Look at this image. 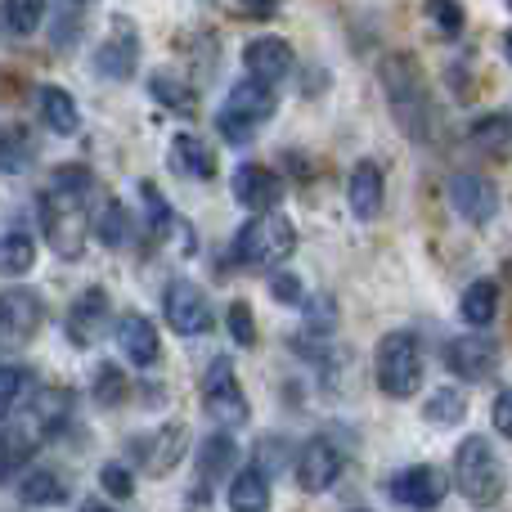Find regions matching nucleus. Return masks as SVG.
<instances>
[{"instance_id":"obj_1","label":"nucleus","mask_w":512,"mask_h":512,"mask_svg":"<svg viewBox=\"0 0 512 512\" xmlns=\"http://www.w3.org/2000/svg\"><path fill=\"white\" fill-rule=\"evenodd\" d=\"M378 77H382V95H387L400 131L414 135V140H427V135H432V104H427L423 68H418L409 54H387Z\"/></svg>"},{"instance_id":"obj_2","label":"nucleus","mask_w":512,"mask_h":512,"mask_svg":"<svg viewBox=\"0 0 512 512\" xmlns=\"http://www.w3.org/2000/svg\"><path fill=\"white\" fill-rule=\"evenodd\" d=\"M504 481H508V472L486 436H468V441L454 450V486L463 490L468 504H499Z\"/></svg>"},{"instance_id":"obj_3","label":"nucleus","mask_w":512,"mask_h":512,"mask_svg":"<svg viewBox=\"0 0 512 512\" xmlns=\"http://www.w3.org/2000/svg\"><path fill=\"white\" fill-rule=\"evenodd\" d=\"M373 373H378V387L387 396H414L423 387V342H418V333L396 328V333L382 337L378 355H373Z\"/></svg>"},{"instance_id":"obj_4","label":"nucleus","mask_w":512,"mask_h":512,"mask_svg":"<svg viewBox=\"0 0 512 512\" xmlns=\"http://www.w3.org/2000/svg\"><path fill=\"white\" fill-rule=\"evenodd\" d=\"M41 230H45V243L54 248V256L77 261V256L86 252V234H90L86 194H63V189H50V194L41 198Z\"/></svg>"},{"instance_id":"obj_5","label":"nucleus","mask_w":512,"mask_h":512,"mask_svg":"<svg viewBox=\"0 0 512 512\" xmlns=\"http://www.w3.org/2000/svg\"><path fill=\"white\" fill-rule=\"evenodd\" d=\"M292 248H297V230L279 212H256L234 239V256L243 265H279L292 256Z\"/></svg>"},{"instance_id":"obj_6","label":"nucleus","mask_w":512,"mask_h":512,"mask_svg":"<svg viewBox=\"0 0 512 512\" xmlns=\"http://www.w3.org/2000/svg\"><path fill=\"white\" fill-rule=\"evenodd\" d=\"M203 405H207V414H212L221 427H243L252 418L248 396H243V387H239V378H234L230 360H212V369L203 373Z\"/></svg>"},{"instance_id":"obj_7","label":"nucleus","mask_w":512,"mask_h":512,"mask_svg":"<svg viewBox=\"0 0 512 512\" xmlns=\"http://www.w3.org/2000/svg\"><path fill=\"white\" fill-rule=\"evenodd\" d=\"M162 310H167V324L185 337H207L212 333V301L198 283L189 279H171L162 292Z\"/></svg>"},{"instance_id":"obj_8","label":"nucleus","mask_w":512,"mask_h":512,"mask_svg":"<svg viewBox=\"0 0 512 512\" xmlns=\"http://www.w3.org/2000/svg\"><path fill=\"white\" fill-rule=\"evenodd\" d=\"M445 369L463 382H481L499 369V346L490 337H450L445 342Z\"/></svg>"},{"instance_id":"obj_9","label":"nucleus","mask_w":512,"mask_h":512,"mask_svg":"<svg viewBox=\"0 0 512 512\" xmlns=\"http://www.w3.org/2000/svg\"><path fill=\"white\" fill-rule=\"evenodd\" d=\"M185 445H189V427L167 423L162 432L135 436V441H131V459L140 463L144 472H171L180 463V454H185Z\"/></svg>"},{"instance_id":"obj_10","label":"nucleus","mask_w":512,"mask_h":512,"mask_svg":"<svg viewBox=\"0 0 512 512\" xmlns=\"http://www.w3.org/2000/svg\"><path fill=\"white\" fill-rule=\"evenodd\" d=\"M445 194H450V207H454V212H459L468 225H486V221H495V212H499L495 185H490L486 176H472V171L454 176Z\"/></svg>"},{"instance_id":"obj_11","label":"nucleus","mask_w":512,"mask_h":512,"mask_svg":"<svg viewBox=\"0 0 512 512\" xmlns=\"http://www.w3.org/2000/svg\"><path fill=\"white\" fill-rule=\"evenodd\" d=\"M135 63H140V36H135V27L126 18H117L108 41L95 50V72L108 81H126L135 72Z\"/></svg>"},{"instance_id":"obj_12","label":"nucleus","mask_w":512,"mask_h":512,"mask_svg":"<svg viewBox=\"0 0 512 512\" xmlns=\"http://www.w3.org/2000/svg\"><path fill=\"white\" fill-rule=\"evenodd\" d=\"M445 490H450L445 472L427 468V463L405 468V472H396V477H391V499H396L400 508H436L445 499Z\"/></svg>"},{"instance_id":"obj_13","label":"nucleus","mask_w":512,"mask_h":512,"mask_svg":"<svg viewBox=\"0 0 512 512\" xmlns=\"http://www.w3.org/2000/svg\"><path fill=\"white\" fill-rule=\"evenodd\" d=\"M41 297L27 288H9L0 292V337L5 342H27L41 328Z\"/></svg>"},{"instance_id":"obj_14","label":"nucleus","mask_w":512,"mask_h":512,"mask_svg":"<svg viewBox=\"0 0 512 512\" xmlns=\"http://www.w3.org/2000/svg\"><path fill=\"white\" fill-rule=\"evenodd\" d=\"M337 477H342V454H337V445L310 441L297 459V486L306 490V495H324Z\"/></svg>"},{"instance_id":"obj_15","label":"nucleus","mask_w":512,"mask_h":512,"mask_svg":"<svg viewBox=\"0 0 512 512\" xmlns=\"http://www.w3.org/2000/svg\"><path fill=\"white\" fill-rule=\"evenodd\" d=\"M117 346H122V355L135 364V369H153L162 355V342H158V328H153V319L144 315H122L117 319Z\"/></svg>"},{"instance_id":"obj_16","label":"nucleus","mask_w":512,"mask_h":512,"mask_svg":"<svg viewBox=\"0 0 512 512\" xmlns=\"http://www.w3.org/2000/svg\"><path fill=\"white\" fill-rule=\"evenodd\" d=\"M243 68H248V77L274 86V81H283L292 72V45L283 36H256L243 50Z\"/></svg>"},{"instance_id":"obj_17","label":"nucleus","mask_w":512,"mask_h":512,"mask_svg":"<svg viewBox=\"0 0 512 512\" xmlns=\"http://www.w3.org/2000/svg\"><path fill=\"white\" fill-rule=\"evenodd\" d=\"M234 198H239L248 212H274L283 198V180L274 176L270 167H256V162H248V167L234 171Z\"/></svg>"},{"instance_id":"obj_18","label":"nucleus","mask_w":512,"mask_h":512,"mask_svg":"<svg viewBox=\"0 0 512 512\" xmlns=\"http://www.w3.org/2000/svg\"><path fill=\"white\" fill-rule=\"evenodd\" d=\"M104 324H108V292L86 288L68 310V337L77 346H95L104 337Z\"/></svg>"},{"instance_id":"obj_19","label":"nucleus","mask_w":512,"mask_h":512,"mask_svg":"<svg viewBox=\"0 0 512 512\" xmlns=\"http://www.w3.org/2000/svg\"><path fill=\"white\" fill-rule=\"evenodd\" d=\"M382 189H387V180H382V167H378V162H360V167L351 171L346 198H351V212L360 216V221H378V212H382Z\"/></svg>"},{"instance_id":"obj_20","label":"nucleus","mask_w":512,"mask_h":512,"mask_svg":"<svg viewBox=\"0 0 512 512\" xmlns=\"http://www.w3.org/2000/svg\"><path fill=\"white\" fill-rule=\"evenodd\" d=\"M234 472V441L230 436H207L203 445H198V477H203V490H198V504H207V486H216V481H230Z\"/></svg>"},{"instance_id":"obj_21","label":"nucleus","mask_w":512,"mask_h":512,"mask_svg":"<svg viewBox=\"0 0 512 512\" xmlns=\"http://www.w3.org/2000/svg\"><path fill=\"white\" fill-rule=\"evenodd\" d=\"M171 171H180L185 180H212L216 176V158L198 135H176L171 140Z\"/></svg>"},{"instance_id":"obj_22","label":"nucleus","mask_w":512,"mask_h":512,"mask_svg":"<svg viewBox=\"0 0 512 512\" xmlns=\"http://www.w3.org/2000/svg\"><path fill=\"white\" fill-rule=\"evenodd\" d=\"M225 108H230V113H239V117H248V122H256V126H261L265 117L274 113V86H270V81H256V77L239 81V86L230 90V99H225Z\"/></svg>"},{"instance_id":"obj_23","label":"nucleus","mask_w":512,"mask_h":512,"mask_svg":"<svg viewBox=\"0 0 512 512\" xmlns=\"http://www.w3.org/2000/svg\"><path fill=\"white\" fill-rule=\"evenodd\" d=\"M230 508H243V512H265L270 508V477H265L256 463L230 472Z\"/></svg>"},{"instance_id":"obj_24","label":"nucleus","mask_w":512,"mask_h":512,"mask_svg":"<svg viewBox=\"0 0 512 512\" xmlns=\"http://www.w3.org/2000/svg\"><path fill=\"white\" fill-rule=\"evenodd\" d=\"M36 104H41V122L50 126L54 135H77V104H72L68 90L59 86H41V95H36Z\"/></svg>"},{"instance_id":"obj_25","label":"nucleus","mask_w":512,"mask_h":512,"mask_svg":"<svg viewBox=\"0 0 512 512\" xmlns=\"http://www.w3.org/2000/svg\"><path fill=\"white\" fill-rule=\"evenodd\" d=\"M36 450H41V445H36V432H23V427L0 432V486H9V477H14Z\"/></svg>"},{"instance_id":"obj_26","label":"nucleus","mask_w":512,"mask_h":512,"mask_svg":"<svg viewBox=\"0 0 512 512\" xmlns=\"http://www.w3.org/2000/svg\"><path fill=\"white\" fill-rule=\"evenodd\" d=\"M459 315L468 319L472 328H486L490 319L499 315V283H495V279H477L468 292H463Z\"/></svg>"},{"instance_id":"obj_27","label":"nucleus","mask_w":512,"mask_h":512,"mask_svg":"<svg viewBox=\"0 0 512 512\" xmlns=\"http://www.w3.org/2000/svg\"><path fill=\"white\" fill-rule=\"evenodd\" d=\"M472 144L481 153H508L512 149V113H486L472 122Z\"/></svg>"},{"instance_id":"obj_28","label":"nucleus","mask_w":512,"mask_h":512,"mask_svg":"<svg viewBox=\"0 0 512 512\" xmlns=\"http://www.w3.org/2000/svg\"><path fill=\"white\" fill-rule=\"evenodd\" d=\"M45 18V0H0V27L9 36H32Z\"/></svg>"},{"instance_id":"obj_29","label":"nucleus","mask_w":512,"mask_h":512,"mask_svg":"<svg viewBox=\"0 0 512 512\" xmlns=\"http://www.w3.org/2000/svg\"><path fill=\"white\" fill-rule=\"evenodd\" d=\"M23 504L32 508H54V504H68V486H63L59 472H32V477L18 486Z\"/></svg>"},{"instance_id":"obj_30","label":"nucleus","mask_w":512,"mask_h":512,"mask_svg":"<svg viewBox=\"0 0 512 512\" xmlns=\"http://www.w3.org/2000/svg\"><path fill=\"white\" fill-rule=\"evenodd\" d=\"M36 261V248L23 230H0V274H27Z\"/></svg>"},{"instance_id":"obj_31","label":"nucleus","mask_w":512,"mask_h":512,"mask_svg":"<svg viewBox=\"0 0 512 512\" xmlns=\"http://www.w3.org/2000/svg\"><path fill=\"white\" fill-rule=\"evenodd\" d=\"M423 414H427V423L454 427V423H463V414H468V400H463L459 387H441V391H432V396H427Z\"/></svg>"},{"instance_id":"obj_32","label":"nucleus","mask_w":512,"mask_h":512,"mask_svg":"<svg viewBox=\"0 0 512 512\" xmlns=\"http://www.w3.org/2000/svg\"><path fill=\"white\" fill-rule=\"evenodd\" d=\"M95 234L104 248H126V243H131V212H126L122 203H108L104 216H99V225H95Z\"/></svg>"},{"instance_id":"obj_33","label":"nucleus","mask_w":512,"mask_h":512,"mask_svg":"<svg viewBox=\"0 0 512 512\" xmlns=\"http://www.w3.org/2000/svg\"><path fill=\"white\" fill-rule=\"evenodd\" d=\"M27 382H32V373H27L23 364H0V423H5L18 409V400L27 396Z\"/></svg>"},{"instance_id":"obj_34","label":"nucleus","mask_w":512,"mask_h":512,"mask_svg":"<svg viewBox=\"0 0 512 512\" xmlns=\"http://www.w3.org/2000/svg\"><path fill=\"white\" fill-rule=\"evenodd\" d=\"M95 400L104 409H117L126 400V373L117 364H99L95 369Z\"/></svg>"},{"instance_id":"obj_35","label":"nucleus","mask_w":512,"mask_h":512,"mask_svg":"<svg viewBox=\"0 0 512 512\" xmlns=\"http://www.w3.org/2000/svg\"><path fill=\"white\" fill-rule=\"evenodd\" d=\"M149 95L158 99V104H167V108H189L194 104V90H189L180 77H167V72H153Z\"/></svg>"},{"instance_id":"obj_36","label":"nucleus","mask_w":512,"mask_h":512,"mask_svg":"<svg viewBox=\"0 0 512 512\" xmlns=\"http://www.w3.org/2000/svg\"><path fill=\"white\" fill-rule=\"evenodd\" d=\"M32 167V140L23 131H14L9 140H0V171L5 176H18V171Z\"/></svg>"},{"instance_id":"obj_37","label":"nucleus","mask_w":512,"mask_h":512,"mask_svg":"<svg viewBox=\"0 0 512 512\" xmlns=\"http://www.w3.org/2000/svg\"><path fill=\"white\" fill-rule=\"evenodd\" d=\"M68 405H72L68 391H41L36 396V423H41V432H54L68 418Z\"/></svg>"},{"instance_id":"obj_38","label":"nucleus","mask_w":512,"mask_h":512,"mask_svg":"<svg viewBox=\"0 0 512 512\" xmlns=\"http://www.w3.org/2000/svg\"><path fill=\"white\" fill-rule=\"evenodd\" d=\"M225 324H230L234 342H239L243 351H252V346H256V319H252L248 301H230V315H225Z\"/></svg>"},{"instance_id":"obj_39","label":"nucleus","mask_w":512,"mask_h":512,"mask_svg":"<svg viewBox=\"0 0 512 512\" xmlns=\"http://www.w3.org/2000/svg\"><path fill=\"white\" fill-rule=\"evenodd\" d=\"M99 486H104V495H113V499H131V495H135L131 468H126V463H117V459L99 468Z\"/></svg>"},{"instance_id":"obj_40","label":"nucleus","mask_w":512,"mask_h":512,"mask_svg":"<svg viewBox=\"0 0 512 512\" xmlns=\"http://www.w3.org/2000/svg\"><path fill=\"white\" fill-rule=\"evenodd\" d=\"M270 297L279 301V306H306V288H301V279L292 270L270 274Z\"/></svg>"},{"instance_id":"obj_41","label":"nucleus","mask_w":512,"mask_h":512,"mask_svg":"<svg viewBox=\"0 0 512 512\" xmlns=\"http://www.w3.org/2000/svg\"><path fill=\"white\" fill-rule=\"evenodd\" d=\"M427 14H432V23L441 27L445 36H459L463 23H468V18H463V5H459V0H427Z\"/></svg>"},{"instance_id":"obj_42","label":"nucleus","mask_w":512,"mask_h":512,"mask_svg":"<svg viewBox=\"0 0 512 512\" xmlns=\"http://www.w3.org/2000/svg\"><path fill=\"white\" fill-rule=\"evenodd\" d=\"M50 189H63V194H86L90 198V189H95V176H90L86 167H59L50 176Z\"/></svg>"},{"instance_id":"obj_43","label":"nucleus","mask_w":512,"mask_h":512,"mask_svg":"<svg viewBox=\"0 0 512 512\" xmlns=\"http://www.w3.org/2000/svg\"><path fill=\"white\" fill-rule=\"evenodd\" d=\"M283 454H288V441H283V436H265V441H261V450H256V459H252V463L265 472V477L274 481V472L283 468Z\"/></svg>"},{"instance_id":"obj_44","label":"nucleus","mask_w":512,"mask_h":512,"mask_svg":"<svg viewBox=\"0 0 512 512\" xmlns=\"http://www.w3.org/2000/svg\"><path fill=\"white\" fill-rule=\"evenodd\" d=\"M490 423H495L499 436H508V441H512V387L495 396V405H490Z\"/></svg>"},{"instance_id":"obj_45","label":"nucleus","mask_w":512,"mask_h":512,"mask_svg":"<svg viewBox=\"0 0 512 512\" xmlns=\"http://www.w3.org/2000/svg\"><path fill=\"white\" fill-rule=\"evenodd\" d=\"M144 203H149V221H153V230H167V221H171V212H167V203L158 198V189L153 185H144Z\"/></svg>"},{"instance_id":"obj_46","label":"nucleus","mask_w":512,"mask_h":512,"mask_svg":"<svg viewBox=\"0 0 512 512\" xmlns=\"http://www.w3.org/2000/svg\"><path fill=\"white\" fill-rule=\"evenodd\" d=\"M239 9L248 18H270L274 9H279V0H239Z\"/></svg>"},{"instance_id":"obj_47","label":"nucleus","mask_w":512,"mask_h":512,"mask_svg":"<svg viewBox=\"0 0 512 512\" xmlns=\"http://www.w3.org/2000/svg\"><path fill=\"white\" fill-rule=\"evenodd\" d=\"M504 54H508V63H512V27H508V36H504Z\"/></svg>"},{"instance_id":"obj_48","label":"nucleus","mask_w":512,"mask_h":512,"mask_svg":"<svg viewBox=\"0 0 512 512\" xmlns=\"http://www.w3.org/2000/svg\"><path fill=\"white\" fill-rule=\"evenodd\" d=\"M0 342H5V337H0Z\"/></svg>"},{"instance_id":"obj_49","label":"nucleus","mask_w":512,"mask_h":512,"mask_svg":"<svg viewBox=\"0 0 512 512\" xmlns=\"http://www.w3.org/2000/svg\"><path fill=\"white\" fill-rule=\"evenodd\" d=\"M508 5H512V0H508Z\"/></svg>"}]
</instances>
